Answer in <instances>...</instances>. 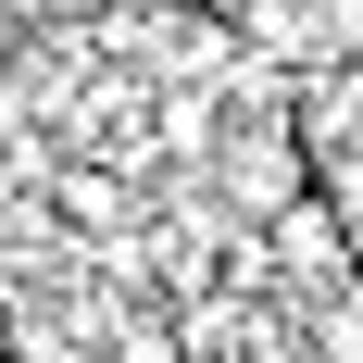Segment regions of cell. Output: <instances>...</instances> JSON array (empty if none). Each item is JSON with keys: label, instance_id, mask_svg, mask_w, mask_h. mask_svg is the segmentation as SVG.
Here are the masks:
<instances>
[{"label": "cell", "instance_id": "obj_4", "mask_svg": "<svg viewBox=\"0 0 363 363\" xmlns=\"http://www.w3.org/2000/svg\"><path fill=\"white\" fill-rule=\"evenodd\" d=\"M113 363H188V326H163V313H125V326H113Z\"/></svg>", "mask_w": 363, "mask_h": 363}, {"label": "cell", "instance_id": "obj_5", "mask_svg": "<svg viewBox=\"0 0 363 363\" xmlns=\"http://www.w3.org/2000/svg\"><path fill=\"white\" fill-rule=\"evenodd\" d=\"M313 363H363V289H338L313 313Z\"/></svg>", "mask_w": 363, "mask_h": 363}, {"label": "cell", "instance_id": "obj_1", "mask_svg": "<svg viewBox=\"0 0 363 363\" xmlns=\"http://www.w3.org/2000/svg\"><path fill=\"white\" fill-rule=\"evenodd\" d=\"M301 176H313V163H301V125H289V113H251V125L213 150V188L238 201V213H263V225L301 201Z\"/></svg>", "mask_w": 363, "mask_h": 363}, {"label": "cell", "instance_id": "obj_2", "mask_svg": "<svg viewBox=\"0 0 363 363\" xmlns=\"http://www.w3.org/2000/svg\"><path fill=\"white\" fill-rule=\"evenodd\" d=\"M338 150H363V63H326L301 113V163H338Z\"/></svg>", "mask_w": 363, "mask_h": 363}, {"label": "cell", "instance_id": "obj_3", "mask_svg": "<svg viewBox=\"0 0 363 363\" xmlns=\"http://www.w3.org/2000/svg\"><path fill=\"white\" fill-rule=\"evenodd\" d=\"M276 251H289L301 276H313V289H338V263H351V251H338V213L313 201V188H301L289 213H276Z\"/></svg>", "mask_w": 363, "mask_h": 363}]
</instances>
